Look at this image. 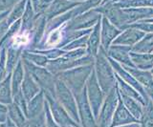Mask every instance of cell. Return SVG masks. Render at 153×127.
Returning a JSON list of instances; mask_svg holds the SVG:
<instances>
[{
	"instance_id": "obj_1",
	"label": "cell",
	"mask_w": 153,
	"mask_h": 127,
	"mask_svg": "<svg viewBox=\"0 0 153 127\" xmlns=\"http://www.w3.org/2000/svg\"><path fill=\"white\" fill-rule=\"evenodd\" d=\"M94 65V71L99 85L104 95H107L117 85V81H115V74L112 71V66L108 60L107 54L102 48H100L98 55H96Z\"/></svg>"
},
{
	"instance_id": "obj_2",
	"label": "cell",
	"mask_w": 153,
	"mask_h": 127,
	"mask_svg": "<svg viewBox=\"0 0 153 127\" xmlns=\"http://www.w3.org/2000/svg\"><path fill=\"white\" fill-rule=\"evenodd\" d=\"M94 70L93 65H86V66H79L73 69L67 70L62 73L56 75V78L63 81L74 95L80 93L85 87L90 75Z\"/></svg>"
},
{
	"instance_id": "obj_3",
	"label": "cell",
	"mask_w": 153,
	"mask_h": 127,
	"mask_svg": "<svg viewBox=\"0 0 153 127\" xmlns=\"http://www.w3.org/2000/svg\"><path fill=\"white\" fill-rule=\"evenodd\" d=\"M22 59V62L26 71L31 75L38 86L44 93H48L56 97V77L49 72L45 67L36 66L29 62L28 60Z\"/></svg>"
},
{
	"instance_id": "obj_4",
	"label": "cell",
	"mask_w": 153,
	"mask_h": 127,
	"mask_svg": "<svg viewBox=\"0 0 153 127\" xmlns=\"http://www.w3.org/2000/svg\"><path fill=\"white\" fill-rule=\"evenodd\" d=\"M56 98L63 106L72 119L80 125L78 105L74 94L61 79L57 78L56 81Z\"/></svg>"
},
{
	"instance_id": "obj_5",
	"label": "cell",
	"mask_w": 153,
	"mask_h": 127,
	"mask_svg": "<svg viewBox=\"0 0 153 127\" xmlns=\"http://www.w3.org/2000/svg\"><path fill=\"white\" fill-rule=\"evenodd\" d=\"M119 103V90L116 85L107 95L100 108L98 119L96 120L98 127H110L114 113Z\"/></svg>"
},
{
	"instance_id": "obj_6",
	"label": "cell",
	"mask_w": 153,
	"mask_h": 127,
	"mask_svg": "<svg viewBox=\"0 0 153 127\" xmlns=\"http://www.w3.org/2000/svg\"><path fill=\"white\" fill-rule=\"evenodd\" d=\"M86 87V92H87V97L90 103L91 109H92L93 115L95 120L98 119L100 108L103 103V97H104V94L100 89L97 77H96L95 71L93 70L92 74L90 75V77L88 78L87 81L85 84Z\"/></svg>"
},
{
	"instance_id": "obj_7",
	"label": "cell",
	"mask_w": 153,
	"mask_h": 127,
	"mask_svg": "<svg viewBox=\"0 0 153 127\" xmlns=\"http://www.w3.org/2000/svg\"><path fill=\"white\" fill-rule=\"evenodd\" d=\"M100 13L96 10L92 9L84 13L75 16L71 20L66 22L63 25V29L65 31H80V30H87L92 29L98 23V21L100 20Z\"/></svg>"
},
{
	"instance_id": "obj_8",
	"label": "cell",
	"mask_w": 153,
	"mask_h": 127,
	"mask_svg": "<svg viewBox=\"0 0 153 127\" xmlns=\"http://www.w3.org/2000/svg\"><path fill=\"white\" fill-rule=\"evenodd\" d=\"M44 96L53 117L60 127H81L72 119L63 106L56 100L55 97H53L48 93H44Z\"/></svg>"
},
{
	"instance_id": "obj_9",
	"label": "cell",
	"mask_w": 153,
	"mask_h": 127,
	"mask_svg": "<svg viewBox=\"0 0 153 127\" xmlns=\"http://www.w3.org/2000/svg\"><path fill=\"white\" fill-rule=\"evenodd\" d=\"M76 105H78L79 111V117L81 127H98L97 122L94 117L92 109H91L90 103L87 97V92H86V87L80 93L74 95Z\"/></svg>"
},
{
	"instance_id": "obj_10",
	"label": "cell",
	"mask_w": 153,
	"mask_h": 127,
	"mask_svg": "<svg viewBox=\"0 0 153 127\" xmlns=\"http://www.w3.org/2000/svg\"><path fill=\"white\" fill-rule=\"evenodd\" d=\"M108 60H109L110 64H111V66L117 71L118 76L122 79H123V81L126 83H127L128 85H131L134 89H135V90L143 97V100H145L146 104H147V103L149 102L150 98H149V97L147 96V93L146 91V89H143V86L141 85L140 83H139V81L136 80V79L134 78L126 69H124L123 66H121V65H119L114 59H112L111 58H108Z\"/></svg>"
},
{
	"instance_id": "obj_11",
	"label": "cell",
	"mask_w": 153,
	"mask_h": 127,
	"mask_svg": "<svg viewBox=\"0 0 153 127\" xmlns=\"http://www.w3.org/2000/svg\"><path fill=\"white\" fill-rule=\"evenodd\" d=\"M120 34L121 31L112 25L106 17H103L102 20V29H100V48L105 53H107L111 42L116 39Z\"/></svg>"
},
{
	"instance_id": "obj_12",
	"label": "cell",
	"mask_w": 153,
	"mask_h": 127,
	"mask_svg": "<svg viewBox=\"0 0 153 127\" xmlns=\"http://www.w3.org/2000/svg\"><path fill=\"white\" fill-rule=\"evenodd\" d=\"M78 5H79V3L68 1V0H53L51 5L44 13V16L47 21H49L52 18L71 11L72 9L76 8Z\"/></svg>"
},
{
	"instance_id": "obj_13",
	"label": "cell",
	"mask_w": 153,
	"mask_h": 127,
	"mask_svg": "<svg viewBox=\"0 0 153 127\" xmlns=\"http://www.w3.org/2000/svg\"><path fill=\"white\" fill-rule=\"evenodd\" d=\"M130 123H140V121L136 120L129 111L126 109V107L123 105V103L119 96V103L116 108L113 116V119L111 121L110 127H118L122 125H126Z\"/></svg>"
},
{
	"instance_id": "obj_14",
	"label": "cell",
	"mask_w": 153,
	"mask_h": 127,
	"mask_svg": "<svg viewBox=\"0 0 153 127\" xmlns=\"http://www.w3.org/2000/svg\"><path fill=\"white\" fill-rule=\"evenodd\" d=\"M132 47L130 46H119V45H112L109 47L107 51L108 55L115 60H118L122 62L126 66H130V68H135V65L133 64L132 60L129 56Z\"/></svg>"
},
{
	"instance_id": "obj_15",
	"label": "cell",
	"mask_w": 153,
	"mask_h": 127,
	"mask_svg": "<svg viewBox=\"0 0 153 127\" xmlns=\"http://www.w3.org/2000/svg\"><path fill=\"white\" fill-rule=\"evenodd\" d=\"M126 29L127 30L124 31V32L113 41V45H127L131 47L132 45L138 43L145 36V32L143 31L131 27H127Z\"/></svg>"
},
{
	"instance_id": "obj_16",
	"label": "cell",
	"mask_w": 153,
	"mask_h": 127,
	"mask_svg": "<svg viewBox=\"0 0 153 127\" xmlns=\"http://www.w3.org/2000/svg\"><path fill=\"white\" fill-rule=\"evenodd\" d=\"M40 91H41V89L38 86V84L33 80V78H32L31 75L25 70V76H24L22 85H21V92L26 101L29 102Z\"/></svg>"
},
{
	"instance_id": "obj_17",
	"label": "cell",
	"mask_w": 153,
	"mask_h": 127,
	"mask_svg": "<svg viewBox=\"0 0 153 127\" xmlns=\"http://www.w3.org/2000/svg\"><path fill=\"white\" fill-rule=\"evenodd\" d=\"M100 29H102V23L100 20L94 26L88 37L86 52H87V55L93 56V58H96L100 48Z\"/></svg>"
},
{
	"instance_id": "obj_18",
	"label": "cell",
	"mask_w": 153,
	"mask_h": 127,
	"mask_svg": "<svg viewBox=\"0 0 153 127\" xmlns=\"http://www.w3.org/2000/svg\"><path fill=\"white\" fill-rule=\"evenodd\" d=\"M45 101L46 100H45L44 92L41 90L35 97H33L32 100L28 102L27 116H26L27 119L28 120L32 119V117H35L44 112Z\"/></svg>"
},
{
	"instance_id": "obj_19",
	"label": "cell",
	"mask_w": 153,
	"mask_h": 127,
	"mask_svg": "<svg viewBox=\"0 0 153 127\" xmlns=\"http://www.w3.org/2000/svg\"><path fill=\"white\" fill-rule=\"evenodd\" d=\"M24 76H25V69H24L22 59H20L12 73L11 86H12L13 98L14 97H16L19 93H21V85H22Z\"/></svg>"
},
{
	"instance_id": "obj_20",
	"label": "cell",
	"mask_w": 153,
	"mask_h": 127,
	"mask_svg": "<svg viewBox=\"0 0 153 127\" xmlns=\"http://www.w3.org/2000/svg\"><path fill=\"white\" fill-rule=\"evenodd\" d=\"M27 2L28 0H20L10 10L9 15L3 19V23L7 28H10V26L13 25L16 21L21 19L24 12H25Z\"/></svg>"
},
{
	"instance_id": "obj_21",
	"label": "cell",
	"mask_w": 153,
	"mask_h": 127,
	"mask_svg": "<svg viewBox=\"0 0 153 127\" xmlns=\"http://www.w3.org/2000/svg\"><path fill=\"white\" fill-rule=\"evenodd\" d=\"M119 96L121 97L123 105L126 106V109L129 111V113H130L136 120L140 121L142 115H143V107L142 105V103H140L132 97H129L127 96L123 95V94H121L120 92H119Z\"/></svg>"
},
{
	"instance_id": "obj_22",
	"label": "cell",
	"mask_w": 153,
	"mask_h": 127,
	"mask_svg": "<svg viewBox=\"0 0 153 127\" xmlns=\"http://www.w3.org/2000/svg\"><path fill=\"white\" fill-rule=\"evenodd\" d=\"M7 73L8 75L12 74L13 69L16 68L19 60L22 58L23 49L16 48V47L10 45L7 47Z\"/></svg>"
},
{
	"instance_id": "obj_23",
	"label": "cell",
	"mask_w": 153,
	"mask_h": 127,
	"mask_svg": "<svg viewBox=\"0 0 153 127\" xmlns=\"http://www.w3.org/2000/svg\"><path fill=\"white\" fill-rule=\"evenodd\" d=\"M115 78H117V86H118V90L120 93L123 94V95H124V96H127L129 97H132V98H134V100H136L137 101L142 103L143 106L146 105L145 100H143V97L135 90V89L131 88L130 85H128L127 83L124 82L117 74H115Z\"/></svg>"
},
{
	"instance_id": "obj_24",
	"label": "cell",
	"mask_w": 153,
	"mask_h": 127,
	"mask_svg": "<svg viewBox=\"0 0 153 127\" xmlns=\"http://www.w3.org/2000/svg\"><path fill=\"white\" fill-rule=\"evenodd\" d=\"M36 17V13L33 8V5L30 0H28L25 12L21 17V29L20 31L23 32H30L33 30V23H35Z\"/></svg>"
},
{
	"instance_id": "obj_25",
	"label": "cell",
	"mask_w": 153,
	"mask_h": 127,
	"mask_svg": "<svg viewBox=\"0 0 153 127\" xmlns=\"http://www.w3.org/2000/svg\"><path fill=\"white\" fill-rule=\"evenodd\" d=\"M129 56L132 60L135 67H138L142 70H146L153 68V55L150 54H138L130 52Z\"/></svg>"
},
{
	"instance_id": "obj_26",
	"label": "cell",
	"mask_w": 153,
	"mask_h": 127,
	"mask_svg": "<svg viewBox=\"0 0 153 127\" xmlns=\"http://www.w3.org/2000/svg\"><path fill=\"white\" fill-rule=\"evenodd\" d=\"M8 116L17 127H26L27 117L22 110L14 102L8 105Z\"/></svg>"
},
{
	"instance_id": "obj_27",
	"label": "cell",
	"mask_w": 153,
	"mask_h": 127,
	"mask_svg": "<svg viewBox=\"0 0 153 127\" xmlns=\"http://www.w3.org/2000/svg\"><path fill=\"white\" fill-rule=\"evenodd\" d=\"M124 69L126 70L128 73L131 74V76L139 81V83L143 84L146 88H150L153 89V77L151 73L149 72H146V71H142V70H138V69H134V68H129L123 66Z\"/></svg>"
},
{
	"instance_id": "obj_28",
	"label": "cell",
	"mask_w": 153,
	"mask_h": 127,
	"mask_svg": "<svg viewBox=\"0 0 153 127\" xmlns=\"http://www.w3.org/2000/svg\"><path fill=\"white\" fill-rule=\"evenodd\" d=\"M11 78L12 74H10L3 81L0 82V103L7 106L13 102L12 95Z\"/></svg>"
},
{
	"instance_id": "obj_29",
	"label": "cell",
	"mask_w": 153,
	"mask_h": 127,
	"mask_svg": "<svg viewBox=\"0 0 153 127\" xmlns=\"http://www.w3.org/2000/svg\"><path fill=\"white\" fill-rule=\"evenodd\" d=\"M131 51L138 54H149L153 52V34H149L134 45Z\"/></svg>"
},
{
	"instance_id": "obj_30",
	"label": "cell",
	"mask_w": 153,
	"mask_h": 127,
	"mask_svg": "<svg viewBox=\"0 0 153 127\" xmlns=\"http://www.w3.org/2000/svg\"><path fill=\"white\" fill-rule=\"evenodd\" d=\"M21 58L28 60L29 62L35 64L36 66H40V67H46L48 61H49L45 55L38 54V53H33V52H29V51L23 52Z\"/></svg>"
},
{
	"instance_id": "obj_31",
	"label": "cell",
	"mask_w": 153,
	"mask_h": 127,
	"mask_svg": "<svg viewBox=\"0 0 153 127\" xmlns=\"http://www.w3.org/2000/svg\"><path fill=\"white\" fill-rule=\"evenodd\" d=\"M21 29V19L16 21L13 25L10 26L9 30L5 34V35L0 39V49L6 48V46L9 44V42L11 41L14 36L17 35V34L20 32Z\"/></svg>"
},
{
	"instance_id": "obj_32",
	"label": "cell",
	"mask_w": 153,
	"mask_h": 127,
	"mask_svg": "<svg viewBox=\"0 0 153 127\" xmlns=\"http://www.w3.org/2000/svg\"><path fill=\"white\" fill-rule=\"evenodd\" d=\"M140 125L141 127H153V103L151 100L143 107Z\"/></svg>"
},
{
	"instance_id": "obj_33",
	"label": "cell",
	"mask_w": 153,
	"mask_h": 127,
	"mask_svg": "<svg viewBox=\"0 0 153 127\" xmlns=\"http://www.w3.org/2000/svg\"><path fill=\"white\" fill-rule=\"evenodd\" d=\"M88 37H89V35H84L82 37H79V38L70 42L69 44L65 45L63 48H62V50L68 52V51L76 50V49H82V48L86 49V46H87V41H88Z\"/></svg>"
},
{
	"instance_id": "obj_34",
	"label": "cell",
	"mask_w": 153,
	"mask_h": 127,
	"mask_svg": "<svg viewBox=\"0 0 153 127\" xmlns=\"http://www.w3.org/2000/svg\"><path fill=\"white\" fill-rule=\"evenodd\" d=\"M33 53H38V54L45 55L48 58V60H55L56 58H60V56H62L66 53V51L62 49H59V48H53L49 50H41V51H33Z\"/></svg>"
},
{
	"instance_id": "obj_35",
	"label": "cell",
	"mask_w": 153,
	"mask_h": 127,
	"mask_svg": "<svg viewBox=\"0 0 153 127\" xmlns=\"http://www.w3.org/2000/svg\"><path fill=\"white\" fill-rule=\"evenodd\" d=\"M7 49H0V82L7 78Z\"/></svg>"
},
{
	"instance_id": "obj_36",
	"label": "cell",
	"mask_w": 153,
	"mask_h": 127,
	"mask_svg": "<svg viewBox=\"0 0 153 127\" xmlns=\"http://www.w3.org/2000/svg\"><path fill=\"white\" fill-rule=\"evenodd\" d=\"M26 127H46L45 126V112L41 113L32 119H27Z\"/></svg>"
},
{
	"instance_id": "obj_37",
	"label": "cell",
	"mask_w": 153,
	"mask_h": 127,
	"mask_svg": "<svg viewBox=\"0 0 153 127\" xmlns=\"http://www.w3.org/2000/svg\"><path fill=\"white\" fill-rule=\"evenodd\" d=\"M44 112H45V126L46 127H60L55 121L54 117H53V116L51 114V111L49 109V106H48L47 101H45Z\"/></svg>"
},
{
	"instance_id": "obj_38",
	"label": "cell",
	"mask_w": 153,
	"mask_h": 127,
	"mask_svg": "<svg viewBox=\"0 0 153 127\" xmlns=\"http://www.w3.org/2000/svg\"><path fill=\"white\" fill-rule=\"evenodd\" d=\"M20 0H0V13L10 11Z\"/></svg>"
},
{
	"instance_id": "obj_39",
	"label": "cell",
	"mask_w": 153,
	"mask_h": 127,
	"mask_svg": "<svg viewBox=\"0 0 153 127\" xmlns=\"http://www.w3.org/2000/svg\"><path fill=\"white\" fill-rule=\"evenodd\" d=\"M8 117V106L0 103V123L6 121Z\"/></svg>"
},
{
	"instance_id": "obj_40",
	"label": "cell",
	"mask_w": 153,
	"mask_h": 127,
	"mask_svg": "<svg viewBox=\"0 0 153 127\" xmlns=\"http://www.w3.org/2000/svg\"><path fill=\"white\" fill-rule=\"evenodd\" d=\"M0 127H17V126L14 124L13 121L8 117V119L6 120V121L2 122V123H0Z\"/></svg>"
},
{
	"instance_id": "obj_41",
	"label": "cell",
	"mask_w": 153,
	"mask_h": 127,
	"mask_svg": "<svg viewBox=\"0 0 153 127\" xmlns=\"http://www.w3.org/2000/svg\"><path fill=\"white\" fill-rule=\"evenodd\" d=\"M146 93H147V96L149 97L151 102L153 103V89L146 88Z\"/></svg>"
},
{
	"instance_id": "obj_42",
	"label": "cell",
	"mask_w": 153,
	"mask_h": 127,
	"mask_svg": "<svg viewBox=\"0 0 153 127\" xmlns=\"http://www.w3.org/2000/svg\"><path fill=\"white\" fill-rule=\"evenodd\" d=\"M118 127H141V125H140V123H130V124L122 125V126H118Z\"/></svg>"
},
{
	"instance_id": "obj_43",
	"label": "cell",
	"mask_w": 153,
	"mask_h": 127,
	"mask_svg": "<svg viewBox=\"0 0 153 127\" xmlns=\"http://www.w3.org/2000/svg\"><path fill=\"white\" fill-rule=\"evenodd\" d=\"M9 13H10V11H7V12H5V13H0V21H2L4 18L9 15Z\"/></svg>"
},
{
	"instance_id": "obj_44",
	"label": "cell",
	"mask_w": 153,
	"mask_h": 127,
	"mask_svg": "<svg viewBox=\"0 0 153 127\" xmlns=\"http://www.w3.org/2000/svg\"><path fill=\"white\" fill-rule=\"evenodd\" d=\"M31 1V3H32V5H33V8L35 9L36 7V5H37V3H38V1L39 0H30Z\"/></svg>"
},
{
	"instance_id": "obj_45",
	"label": "cell",
	"mask_w": 153,
	"mask_h": 127,
	"mask_svg": "<svg viewBox=\"0 0 153 127\" xmlns=\"http://www.w3.org/2000/svg\"><path fill=\"white\" fill-rule=\"evenodd\" d=\"M68 1H72V2H78V3H81V2H84L85 0H68Z\"/></svg>"
},
{
	"instance_id": "obj_46",
	"label": "cell",
	"mask_w": 153,
	"mask_h": 127,
	"mask_svg": "<svg viewBox=\"0 0 153 127\" xmlns=\"http://www.w3.org/2000/svg\"><path fill=\"white\" fill-rule=\"evenodd\" d=\"M151 75H152V77H153V68H152V71H151Z\"/></svg>"
},
{
	"instance_id": "obj_47",
	"label": "cell",
	"mask_w": 153,
	"mask_h": 127,
	"mask_svg": "<svg viewBox=\"0 0 153 127\" xmlns=\"http://www.w3.org/2000/svg\"><path fill=\"white\" fill-rule=\"evenodd\" d=\"M147 21H152V22H153V19H152V20H147Z\"/></svg>"
}]
</instances>
